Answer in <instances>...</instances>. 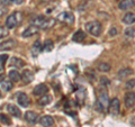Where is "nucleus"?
Wrapping results in <instances>:
<instances>
[{"label":"nucleus","instance_id":"obj_33","mask_svg":"<svg viewBox=\"0 0 135 127\" xmlns=\"http://www.w3.org/2000/svg\"><path fill=\"white\" fill-rule=\"evenodd\" d=\"M100 83L104 84V86H108L110 82H109V80L106 77H100Z\"/></svg>","mask_w":135,"mask_h":127},{"label":"nucleus","instance_id":"obj_34","mask_svg":"<svg viewBox=\"0 0 135 127\" xmlns=\"http://www.w3.org/2000/svg\"><path fill=\"white\" fill-rule=\"evenodd\" d=\"M9 5H10V1H9V0H0V6L7 7V6H9Z\"/></svg>","mask_w":135,"mask_h":127},{"label":"nucleus","instance_id":"obj_25","mask_svg":"<svg viewBox=\"0 0 135 127\" xmlns=\"http://www.w3.org/2000/svg\"><path fill=\"white\" fill-rule=\"evenodd\" d=\"M12 81L11 80H3V81L1 82V88L3 89L5 91H10L12 89Z\"/></svg>","mask_w":135,"mask_h":127},{"label":"nucleus","instance_id":"obj_4","mask_svg":"<svg viewBox=\"0 0 135 127\" xmlns=\"http://www.w3.org/2000/svg\"><path fill=\"white\" fill-rule=\"evenodd\" d=\"M57 20L61 23H64V24H68V25H71L73 24L74 22V16L72 12H69V11H63L61 14L57 15Z\"/></svg>","mask_w":135,"mask_h":127},{"label":"nucleus","instance_id":"obj_23","mask_svg":"<svg viewBox=\"0 0 135 127\" xmlns=\"http://www.w3.org/2000/svg\"><path fill=\"white\" fill-rule=\"evenodd\" d=\"M51 101H52V97L49 96V95H44V96L41 97V99L38 100V104L41 106H46V105H49Z\"/></svg>","mask_w":135,"mask_h":127},{"label":"nucleus","instance_id":"obj_38","mask_svg":"<svg viewBox=\"0 0 135 127\" xmlns=\"http://www.w3.org/2000/svg\"><path fill=\"white\" fill-rule=\"evenodd\" d=\"M0 98H1V92H0Z\"/></svg>","mask_w":135,"mask_h":127},{"label":"nucleus","instance_id":"obj_5","mask_svg":"<svg viewBox=\"0 0 135 127\" xmlns=\"http://www.w3.org/2000/svg\"><path fill=\"white\" fill-rule=\"evenodd\" d=\"M124 102L127 108H132L135 105V94L133 91H127L124 97Z\"/></svg>","mask_w":135,"mask_h":127},{"label":"nucleus","instance_id":"obj_16","mask_svg":"<svg viewBox=\"0 0 135 127\" xmlns=\"http://www.w3.org/2000/svg\"><path fill=\"white\" fill-rule=\"evenodd\" d=\"M15 41L14 40H7L2 43H0V51H9L11 48H14L15 46Z\"/></svg>","mask_w":135,"mask_h":127},{"label":"nucleus","instance_id":"obj_2","mask_svg":"<svg viewBox=\"0 0 135 127\" xmlns=\"http://www.w3.org/2000/svg\"><path fill=\"white\" fill-rule=\"evenodd\" d=\"M84 27H86L88 33L91 34L92 36H99L101 34V31H103L101 24L98 22V20H92V22L87 23Z\"/></svg>","mask_w":135,"mask_h":127},{"label":"nucleus","instance_id":"obj_30","mask_svg":"<svg viewBox=\"0 0 135 127\" xmlns=\"http://www.w3.org/2000/svg\"><path fill=\"white\" fill-rule=\"evenodd\" d=\"M8 58L7 54H3V55H0V72L3 71V67H5V62Z\"/></svg>","mask_w":135,"mask_h":127},{"label":"nucleus","instance_id":"obj_26","mask_svg":"<svg viewBox=\"0 0 135 127\" xmlns=\"http://www.w3.org/2000/svg\"><path fill=\"white\" fill-rule=\"evenodd\" d=\"M98 70L100 72H108L110 71V64L109 63H106V62H101L98 64Z\"/></svg>","mask_w":135,"mask_h":127},{"label":"nucleus","instance_id":"obj_19","mask_svg":"<svg viewBox=\"0 0 135 127\" xmlns=\"http://www.w3.org/2000/svg\"><path fill=\"white\" fill-rule=\"evenodd\" d=\"M8 77H9V79L11 80V81H14V82H18V81L22 80L20 73L17 70H10L9 73H8Z\"/></svg>","mask_w":135,"mask_h":127},{"label":"nucleus","instance_id":"obj_32","mask_svg":"<svg viewBox=\"0 0 135 127\" xmlns=\"http://www.w3.org/2000/svg\"><path fill=\"white\" fill-rule=\"evenodd\" d=\"M8 12V9H7V7L5 6H0V17H3Z\"/></svg>","mask_w":135,"mask_h":127},{"label":"nucleus","instance_id":"obj_27","mask_svg":"<svg viewBox=\"0 0 135 127\" xmlns=\"http://www.w3.org/2000/svg\"><path fill=\"white\" fill-rule=\"evenodd\" d=\"M125 36L126 37H134L135 36V28L134 27H127L125 29Z\"/></svg>","mask_w":135,"mask_h":127},{"label":"nucleus","instance_id":"obj_31","mask_svg":"<svg viewBox=\"0 0 135 127\" xmlns=\"http://www.w3.org/2000/svg\"><path fill=\"white\" fill-rule=\"evenodd\" d=\"M125 87L127 88V89H132V88H134L135 87V79H132V80H128V81H126V83H125Z\"/></svg>","mask_w":135,"mask_h":127},{"label":"nucleus","instance_id":"obj_8","mask_svg":"<svg viewBox=\"0 0 135 127\" xmlns=\"http://www.w3.org/2000/svg\"><path fill=\"white\" fill-rule=\"evenodd\" d=\"M49 91V88L46 84L44 83H41V84H37V86L34 88V91H33V94L35 95V96H38V97H42V96H44L46 95V92Z\"/></svg>","mask_w":135,"mask_h":127},{"label":"nucleus","instance_id":"obj_1","mask_svg":"<svg viewBox=\"0 0 135 127\" xmlns=\"http://www.w3.org/2000/svg\"><path fill=\"white\" fill-rule=\"evenodd\" d=\"M108 105H109L108 92L105 89H103L98 94V98H97V101H96V108L100 113H105L108 109Z\"/></svg>","mask_w":135,"mask_h":127},{"label":"nucleus","instance_id":"obj_21","mask_svg":"<svg viewBox=\"0 0 135 127\" xmlns=\"http://www.w3.org/2000/svg\"><path fill=\"white\" fill-rule=\"evenodd\" d=\"M54 25H55V19H54V18H45L44 23H43V25L41 26V28L47 29V28L53 27Z\"/></svg>","mask_w":135,"mask_h":127},{"label":"nucleus","instance_id":"obj_9","mask_svg":"<svg viewBox=\"0 0 135 127\" xmlns=\"http://www.w3.org/2000/svg\"><path fill=\"white\" fill-rule=\"evenodd\" d=\"M38 32H40V28H38V27H37V26H34V25H31V26H28V27L23 32L22 36H23V37H31V36L36 35V34L38 33Z\"/></svg>","mask_w":135,"mask_h":127},{"label":"nucleus","instance_id":"obj_10","mask_svg":"<svg viewBox=\"0 0 135 127\" xmlns=\"http://www.w3.org/2000/svg\"><path fill=\"white\" fill-rule=\"evenodd\" d=\"M17 101H18V104L20 106H23V107H28L29 104H31V100H29L28 96L26 94H24V92H20L17 96Z\"/></svg>","mask_w":135,"mask_h":127},{"label":"nucleus","instance_id":"obj_35","mask_svg":"<svg viewBox=\"0 0 135 127\" xmlns=\"http://www.w3.org/2000/svg\"><path fill=\"white\" fill-rule=\"evenodd\" d=\"M116 34H117L116 28H115V27H112V28H110V31H109V36H115Z\"/></svg>","mask_w":135,"mask_h":127},{"label":"nucleus","instance_id":"obj_24","mask_svg":"<svg viewBox=\"0 0 135 127\" xmlns=\"http://www.w3.org/2000/svg\"><path fill=\"white\" fill-rule=\"evenodd\" d=\"M11 65L15 67H23L25 65V62L22 60V58L18 57H12L11 58Z\"/></svg>","mask_w":135,"mask_h":127},{"label":"nucleus","instance_id":"obj_22","mask_svg":"<svg viewBox=\"0 0 135 127\" xmlns=\"http://www.w3.org/2000/svg\"><path fill=\"white\" fill-rule=\"evenodd\" d=\"M54 47V44H53V41L51 40H46L44 42V44L42 45V50L45 51V52H50V51H52Z\"/></svg>","mask_w":135,"mask_h":127},{"label":"nucleus","instance_id":"obj_6","mask_svg":"<svg viewBox=\"0 0 135 127\" xmlns=\"http://www.w3.org/2000/svg\"><path fill=\"white\" fill-rule=\"evenodd\" d=\"M24 118H25V120H26L28 124H36V121L38 120V115L35 113V111H32V110H28L25 113V115H24Z\"/></svg>","mask_w":135,"mask_h":127},{"label":"nucleus","instance_id":"obj_13","mask_svg":"<svg viewBox=\"0 0 135 127\" xmlns=\"http://www.w3.org/2000/svg\"><path fill=\"white\" fill-rule=\"evenodd\" d=\"M40 123H41V125L43 127H51V126L54 125V119H53L52 116L46 115V116H43L41 118Z\"/></svg>","mask_w":135,"mask_h":127},{"label":"nucleus","instance_id":"obj_12","mask_svg":"<svg viewBox=\"0 0 135 127\" xmlns=\"http://www.w3.org/2000/svg\"><path fill=\"white\" fill-rule=\"evenodd\" d=\"M20 77H22V80L25 84H28L34 80V73L31 70H24L23 73L20 74Z\"/></svg>","mask_w":135,"mask_h":127},{"label":"nucleus","instance_id":"obj_18","mask_svg":"<svg viewBox=\"0 0 135 127\" xmlns=\"http://www.w3.org/2000/svg\"><path fill=\"white\" fill-rule=\"evenodd\" d=\"M42 44L41 43V41H35L34 42V44H33V46H32V54L34 56H37L38 54L41 53V51H42Z\"/></svg>","mask_w":135,"mask_h":127},{"label":"nucleus","instance_id":"obj_17","mask_svg":"<svg viewBox=\"0 0 135 127\" xmlns=\"http://www.w3.org/2000/svg\"><path fill=\"white\" fill-rule=\"evenodd\" d=\"M7 110H8V113H9L10 115H12L14 117H20L22 116V113H20L19 108L17 107V106H15V105H8L7 106Z\"/></svg>","mask_w":135,"mask_h":127},{"label":"nucleus","instance_id":"obj_28","mask_svg":"<svg viewBox=\"0 0 135 127\" xmlns=\"http://www.w3.org/2000/svg\"><path fill=\"white\" fill-rule=\"evenodd\" d=\"M0 121H1L2 124H5V125H10L11 124L10 118L8 116H6V115H3V114H0Z\"/></svg>","mask_w":135,"mask_h":127},{"label":"nucleus","instance_id":"obj_3","mask_svg":"<svg viewBox=\"0 0 135 127\" xmlns=\"http://www.w3.org/2000/svg\"><path fill=\"white\" fill-rule=\"evenodd\" d=\"M108 109H109V114L113 117L118 116V114L120 111V101L118 98H113L110 101H109L108 105Z\"/></svg>","mask_w":135,"mask_h":127},{"label":"nucleus","instance_id":"obj_29","mask_svg":"<svg viewBox=\"0 0 135 127\" xmlns=\"http://www.w3.org/2000/svg\"><path fill=\"white\" fill-rule=\"evenodd\" d=\"M8 34H9V32H8V28H7V27L0 26V40H1V38H5L6 36H8Z\"/></svg>","mask_w":135,"mask_h":127},{"label":"nucleus","instance_id":"obj_11","mask_svg":"<svg viewBox=\"0 0 135 127\" xmlns=\"http://www.w3.org/2000/svg\"><path fill=\"white\" fill-rule=\"evenodd\" d=\"M135 7V1L134 0H122L118 3V8L120 10H128L131 8Z\"/></svg>","mask_w":135,"mask_h":127},{"label":"nucleus","instance_id":"obj_36","mask_svg":"<svg viewBox=\"0 0 135 127\" xmlns=\"http://www.w3.org/2000/svg\"><path fill=\"white\" fill-rule=\"evenodd\" d=\"M10 3H16V5H22L24 0H9Z\"/></svg>","mask_w":135,"mask_h":127},{"label":"nucleus","instance_id":"obj_20","mask_svg":"<svg viewBox=\"0 0 135 127\" xmlns=\"http://www.w3.org/2000/svg\"><path fill=\"white\" fill-rule=\"evenodd\" d=\"M133 73V70L132 69H129V67H125V69H122L118 71V78L119 79H124L126 77H128V75H131Z\"/></svg>","mask_w":135,"mask_h":127},{"label":"nucleus","instance_id":"obj_37","mask_svg":"<svg viewBox=\"0 0 135 127\" xmlns=\"http://www.w3.org/2000/svg\"><path fill=\"white\" fill-rule=\"evenodd\" d=\"M3 80H5V75H3V74H0V83H1Z\"/></svg>","mask_w":135,"mask_h":127},{"label":"nucleus","instance_id":"obj_15","mask_svg":"<svg viewBox=\"0 0 135 127\" xmlns=\"http://www.w3.org/2000/svg\"><path fill=\"white\" fill-rule=\"evenodd\" d=\"M72 40H73V42H77V43H82V42L86 40V33L81 31V29H79V31H77L73 34Z\"/></svg>","mask_w":135,"mask_h":127},{"label":"nucleus","instance_id":"obj_7","mask_svg":"<svg viewBox=\"0 0 135 127\" xmlns=\"http://www.w3.org/2000/svg\"><path fill=\"white\" fill-rule=\"evenodd\" d=\"M17 14H11L8 16V18L6 19V27L8 29H12L17 26V24H18V20H17Z\"/></svg>","mask_w":135,"mask_h":127},{"label":"nucleus","instance_id":"obj_14","mask_svg":"<svg viewBox=\"0 0 135 127\" xmlns=\"http://www.w3.org/2000/svg\"><path fill=\"white\" fill-rule=\"evenodd\" d=\"M122 22L126 25H133L135 24V12H127L122 18Z\"/></svg>","mask_w":135,"mask_h":127}]
</instances>
